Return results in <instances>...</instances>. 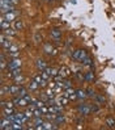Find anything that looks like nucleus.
<instances>
[{"label": "nucleus", "mask_w": 115, "mask_h": 130, "mask_svg": "<svg viewBox=\"0 0 115 130\" xmlns=\"http://www.w3.org/2000/svg\"><path fill=\"white\" fill-rule=\"evenodd\" d=\"M0 8H2V13L13 12L14 4L11 2V0H0Z\"/></svg>", "instance_id": "1"}, {"label": "nucleus", "mask_w": 115, "mask_h": 130, "mask_svg": "<svg viewBox=\"0 0 115 130\" xmlns=\"http://www.w3.org/2000/svg\"><path fill=\"white\" fill-rule=\"evenodd\" d=\"M21 64H22L21 59H17V58L12 59L11 62H8V71H12V70H14V68H20Z\"/></svg>", "instance_id": "2"}, {"label": "nucleus", "mask_w": 115, "mask_h": 130, "mask_svg": "<svg viewBox=\"0 0 115 130\" xmlns=\"http://www.w3.org/2000/svg\"><path fill=\"white\" fill-rule=\"evenodd\" d=\"M77 109H79V112H80L81 114H84V116H88V114L91 112V105H89V104H80Z\"/></svg>", "instance_id": "3"}, {"label": "nucleus", "mask_w": 115, "mask_h": 130, "mask_svg": "<svg viewBox=\"0 0 115 130\" xmlns=\"http://www.w3.org/2000/svg\"><path fill=\"white\" fill-rule=\"evenodd\" d=\"M43 50H44L46 54H49V55H55V54H56V50L54 49V47H52V45L49 43V42L43 45Z\"/></svg>", "instance_id": "4"}, {"label": "nucleus", "mask_w": 115, "mask_h": 130, "mask_svg": "<svg viewBox=\"0 0 115 130\" xmlns=\"http://www.w3.org/2000/svg\"><path fill=\"white\" fill-rule=\"evenodd\" d=\"M16 16L17 14L14 13V12H7V13H3L2 14V19H4V20H7V21H13V20H16Z\"/></svg>", "instance_id": "5"}, {"label": "nucleus", "mask_w": 115, "mask_h": 130, "mask_svg": "<svg viewBox=\"0 0 115 130\" xmlns=\"http://www.w3.org/2000/svg\"><path fill=\"white\" fill-rule=\"evenodd\" d=\"M59 75L60 76H63V78H67V76H70L71 75V70L68 67L63 66V67H60L59 68Z\"/></svg>", "instance_id": "6"}, {"label": "nucleus", "mask_w": 115, "mask_h": 130, "mask_svg": "<svg viewBox=\"0 0 115 130\" xmlns=\"http://www.w3.org/2000/svg\"><path fill=\"white\" fill-rule=\"evenodd\" d=\"M51 37H52L55 41H59L60 37H62V32H60L58 28H54V29L51 30Z\"/></svg>", "instance_id": "7"}, {"label": "nucleus", "mask_w": 115, "mask_h": 130, "mask_svg": "<svg viewBox=\"0 0 115 130\" xmlns=\"http://www.w3.org/2000/svg\"><path fill=\"white\" fill-rule=\"evenodd\" d=\"M33 80H35V82L41 86V87H44V86H46V82H47V80H44V79L42 78L41 72H39V74H37V75L34 76V78H33Z\"/></svg>", "instance_id": "8"}, {"label": "nucleus", "mask_w": 115, "mask_h": 130, "mask_svg": "<svg viewBox=\"0 0 115 130\" xmlns=\"http://www.w3.org/2000/svg\"><path fill=\"white\" fill-rule=\"evenodd\" d=\"M35 64H37V68H38L39 71H43V70H46V68H47V63H46L43 59H38Z\"/></svg>", "instance_id": "9"}, {"label": "nucleus", "mask_w": 115, "mask_h": 130, "mask_svg": "<svg viewBox=\"0 0 115 130\" xmlns=\"http://www.w3.org/2000/svg\"><path fill=\"white\" fill-rule=\"evenodd\" d=\"M0 25H2V29H3V30H7V29L11 28V22L7 21V20H4V19H0Z\"/></svg>", "instance_id": "10"}, {"label": "nucleus", "mask_w": 115, "mask_h": 130, "mask_svg": "<svg viewBox=\"0 0 115 130\" xmlns=\"http://www.w3.org/2000/svg\"><path fill=\"white\" fill-rule=\"evenodd\" d=\"M21 87H18V84H16V86H11L9 87V95H16L20 92Z\"/></svg>", "instance_id": "11"}, {"label": "nucleus", "mask_w": 115, "mask_h": 130, "mask_svg": "<svg viewBox=\"0 0 115 130\" xmlns=\"http://www.w3.org/2000/svg\"><path fill=\"white\" fill-rule=\"evenodd\" d=\"M81 53H82V50H81V49H77V50H75V51L72 53V59H75V60H80Z\"/></svg>", "instance_id": "12"}, {"label": "nucleus", "mask_w": 115, "mask_h": 130, "mask_svg": "<svg viewBox=\"0 0 115 130\" xmlns=\"http://www.w3.org/2000/svg\"><path fill=\"white\" fill-rule=\"evenodd\" d=\"M106 125L109 127H115V118L114 117H107L106 118Z\"/></svg>", "instance_id": "13"}, {"label": "nucleus", "mask_w": 115, "mask_h": 130, "mask_svg": "<svg viewBox=\"0 0 115 130\" xmlns=\"http://www.w3.org/2000/svg\"><path fill=\"white\" fill-rule=\"evenodd\" d=\"M3 113H4V116L5 117H8L11 116V114H13V108H9V106H5V108H3Z\"/></svg>", "instance_id": "14"}, {"label": "nucleus", "mask_w": 115, "mask_h": 130, "mask_svg": "<svg viewBox=\"0 0 115 130\" xmlns=\"http://www.w3.org/2000/svg\"><path fill=\"white\" fill-rule=\"evenodd\" d=\"M76 93H77V99H85V97L88 96L86 91H82V89H79V91H76Z\"/></svg>", "instance_id": "15"}, {"label": "nucleus", "mask_w": 115, "mask_h": 130, "mask_svg": "<svg viewBox=\"0 0 115 130\" xmlns=\"http://www.w3.org/2000/svg\"><path fill=\"white\" fill-rule=\"evenodd\" d=\"M85 80H88V82H93V80H94V74H93V71H88V72L85 74Z\"/></svg>", "instance_id": "16"}, {"label": "nucleus", "mask_w": 115, "mask_h": 130, "mask_svg": "<svg viewBox=\"0 0 115 130\" xmlns=\"http://www.w3.org/2000/svg\"><path fill=\"white\" fill-rule=\"evenodd\" d=\"M22 28H24V25H22L21 20H16V21H14V30H21Z\"/></svg>", "instance_id": "17"}, {"label": "nucleus", "mask_w": 115, "mask_h": 130, "mask_svg": "<svg viewBox=\"0 0 115 130\" xmlns=\"http://www.w3.org/2000/svg\"><path fill=\"white\" fill-rule=\"evenodd\" d=\"M43 129H56L55 124H51V122H43Z\"/></svg>", "instance_id": "18"}, {"label": "nucleus", "mask_w": 115, "mask_h": 130, "mask_svg": "<svg viewBox=\"0 0 115 130\" xmlns=\"http://www.w3.org/2000/svg\"><path fill=\"white\" fill-rule=\"evenodd\" d=\"M20 74H21V68H14V70H12L9 72V76H11V78H14V76H17Z\"/></svg>", "instance_id": "19"}, {"label": "nucleus", "mask_w": 115, "mask_h": 130, "mask_svg": "<svg viewBox=\"0 0 115 130\" xmlns=\"http://www.w3.org/2000/svg\"><path fill=\"white\" fill-rule=\"evenodd\" d=\"M38 87H39V84H38V83H37L35 80H33L32 83L29 84V89H30V91H35V89H37Z\"/></svg>", "instance_id": "20"}, {"label": "nucleus", "mask_w": 115, "mask_h": 130, "mask_svg": "<svg viewBox=\"0 0 115 130\" xmlns=\"http://www.w3.org/2000/svg\"><path fill=\"white\" fill-rule=\"evenodd\" d=\"M13 80H14V83H16V84H21L22 82H24V78H22L21 74H20V75H17V76H14Z\"/></svg>", "instance_id": "21"}, {"label": "nucleus", "mask_w": 115, "mask_h": 130, "mask_svg": "<svg viewBox=\"0 0 115 130\" xmlns=\"http://www.w3.org/2000/svg\"><path fill=\"white\" fill-rule=\"evenodd\" d=\"M41 75H42V78L44 79V80H49L50 78H51V75L46 71V70H43V71H41Z\"/></svg>", "instance_id": "22"}, {"label": "nucleus", "mask_w": 115, "mask_h": 130, "mask_svg": "<svg viewBox=\"0 0 115 130\" xmlns=\"http://www.w3.org/2000/svg\"><path fill=\"white\" fill-rule=\"evenodd\" d=\"M2 46H3L4 49H7V50H9V49H11V46H12V42L8 40V41H5V42L2 45Z\"/></svg>", "instance_id": "23"}, {"label": "nucleus", "mask_w": 115, "mask_h": 130, "mask_svg": "<svg viewBox=\"0 0 115 130\" xmlns=\"http://www.w3.org/2000/svg\"><path fill=\"white\" fill-rule=\"evenodd\" d=\"M62 86H63L65 89H68V88H71V87H72V84H71V82L65 80V82H62Z\"/></svg>", "instance_id": "24"}, {"label": "nucleus", "mask_w": 115, "mask_h": 130, "mask_svg": "<svg viewBox=\"0 0 115 130\" xmlns=\"http://www.w3.org/2000/svg\"><path fill=\"white\" fill-rule=\"evenodd\" d=\"M26 95H28V93H26V89H25V88H21L20 92H18V96H20V97H25Z\"/></svg>", "instance_id": "25"}, {"label": "nucleus", "mask_w": 115, "mask_h": 130, "mask_svg": "<svg viewBox=\"0 0 115 130\" xmlns=\"http://www.w3.org/2000/svg\"><path fill=\"white\" fill-rule=\"evenodd\" d=\"M4 34H7V36H14L16 32H14V30H11V29H7V30H4Z\"/></svg>", "instance_id": "26"}, {"label": "nucleus", "mask_w": 115, "mask_h": 130, "mask_svg": "<svg viewBox=\"0 0 115 130\" xmlns=\"http://www.w3.org/2000/svg\"><path fill=\"white\" fill-rule=\"evenodd\" d=\"M18 51V47L16 46V45H12L11 46V49H9V51L8 53H17Z\"/></svg>", "instance_id": "27"}, {"label": "nucleus", "mask_w": 115, "mask_h": 130, "mask_svg": "<svg viewBox=\"0 0 115 130\" xmlns=\"http://www.w3.org/2000/svg\"><path fill=\"white\" fill-rule=\"evenodd\" d=\"M34 122H35V125H38V126H41V125L43 124V121H42L41 117H35V121H34Z\"/></svg>", "instance_id": "28"}, {"label": "nucleus", "mask_w": 115, "mask_h": 130, "mask_svg": "<svg viewBox=\"0 0 115 130\" xmlns=\"http://www.w3.org/2000/svg\"><path fill=\"white\" fill-rule=\"evenodd\" d=\"M96 100L98 101V103H101V104H103L106 100H105V97L103 96H96Z\"/></svg>", "instance_id": "29"}, {"label": "nucleus", "mask_w": 115, "mask_h": 130, "mask_svg": "<svg viewBox=\"0 0 115 130\" xmlns=\"http://www.w3.org/2000/svg\"><path fill=\"white\" fill-rule=\"evenodd\" d=\"M60 122H64V117L60 116V114H58L56 116V124H60Z\"/></svg>", "instance_id": "30"}, {"label": "nucleus", "mask_w": 115, "mask_h": 130, "mask_svg": "<svg viewBox=\"0 0 115 130\" xmlns=\"http://www.w3.org/2000/svg\"><path fill=\"white\" fill-rule=\"evenodd\" d=\"M86 92H88V96H93V97H96V93H94V91H91V89H88Z\"/></svg>", "instance_id": "31"}, {"label": "nucleus", "mask_w": 115, "mask_h": 130, "mask_svg": "<svg viewBox=\"0 0 115 130\" xmlns=\"http://www.w3.org/2000/svg\"><path fill=\"white\" fill-rule=\"evenodd\" d=\"M20 55V51H17V53H11V57L12 58H17Z\"/></svg>", "instance_id": "32"}]
</instances>
